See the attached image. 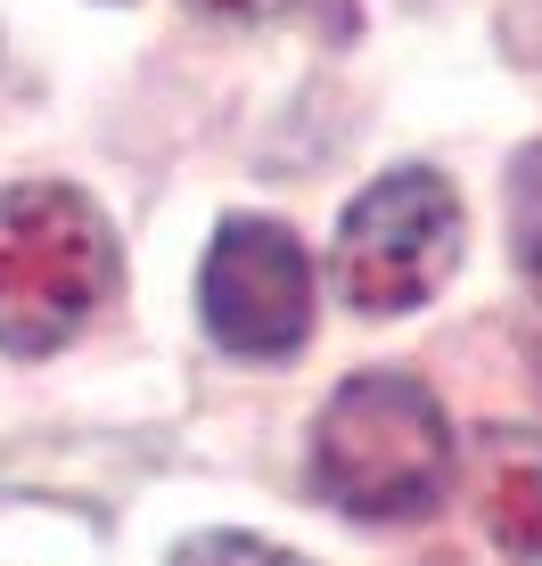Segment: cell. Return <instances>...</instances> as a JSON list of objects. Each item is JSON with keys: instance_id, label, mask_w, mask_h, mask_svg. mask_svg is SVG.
Here are the masks:
<instances>
[{"instance_id": "cell-4", "label": "cell", "mask_w": 542, "mask_h": 566, "mask_svg": "<svg viewBox=\"0 0 542 566\" xmlns=\"http://www.w3.org/2000/svg\"><path fill=\"white\" fill-rule=\"evenodd\" d=\"M198 321L239 361H288L313 337V263L271 213H222L198 263Z\"/></svg>"}, {"instance_id": "cell-6", "label": "cell", "mask_w": 542, "mask_h": 566, "mask_svg": "<svg viewBox=\"0 0 542 566\" xmlns=\"http://www.w3.org/2000/svg\"><path fill=\"white\" fill-rule=\"evenodd\" d=\"M165 566H313L304 551H288V542H263V534H239V525H206V534L173 542Z\"/></svg>"}, {"instance_id": "cell-5", "label": "cell", "mask_w": 542, "mask_h": 566, "mask_svg": "<svg viewBox=\"0 0 542 566\" xmlns=\"http://www.w3.org/2000/svg\"><path fill=\"white\" fill-rule=\"evenodd\" d=\"M460 476H469V510L493 551L518 566H542V436L486 427L460 460Z\"/></svg>"}, {"instance_id": "cell-2", "label": "cell", "mask_w": 542, "mask_h": 566, "mask_svg": "<svg viewBox=\"0 0 542 566\" xmlns=\"http://www.w3.org/2000/svg\"><path fill=\"white\" fill-rule=\"evenodd\" d=\"M115 230L74 181H9L0 189V354L42 361L91 328L115 296Z\"/></svg>"}, {"instance_id": "cell-8", "label": "cell", "mask_w": 542, "mask_h": 566, "mask_svg": "<svg viewBox=\"0 0 542 566\" xmlns=\"http://www.w3.org/2000/svg\"><path fill=\"white\" fill-rule=\"evenodd\" d=\"M206 9H222V17H263V9H280V0H206Z\"/></svg>"}, {"instance_id": "cell-1", "label": "cell", "mask_w": 542, "mask_h": 566, "mask_svg": "<svg viewBox=\"0 0 542 566\" xmlns=\"http://www.w3.org/2000/svg\"><path fill=\"white\" fill-rule=\"evenodd\" d=\"M460 476L452 419L411 369H362L313 419V493L362 525L428 517Z\"/></svg>"}, {"instance_id": "cell-7", "label": "cell", "mask_w": 542, "mask_h": 566, "mask_svg": "<svg viewBox=\"0 0 542 566\" xmlns=\"http://www.w3.org/2000/svg\"><path fill=\"white\" fill-rule=\"evenodd\" d=\"M510 255L542 280V140L510 156Z\"/></svg>"}, {"instance_id": "cell-3", "label": "cell", "mask_w": 542, "mask_h": 566, "mask_svg": "<svg viewBox=\"0 0 542 566\" xmlns=\"http://www.w3.org/2000/svg\"><path fill=\"white\" fill-rule=\"evenodd\" d=\"M460 239H469V213L460 189L436 165H395L337 213V247H329V287L345 312L362 321H395L419 312L452 280Z\"/></svg>"}]
</instances>
